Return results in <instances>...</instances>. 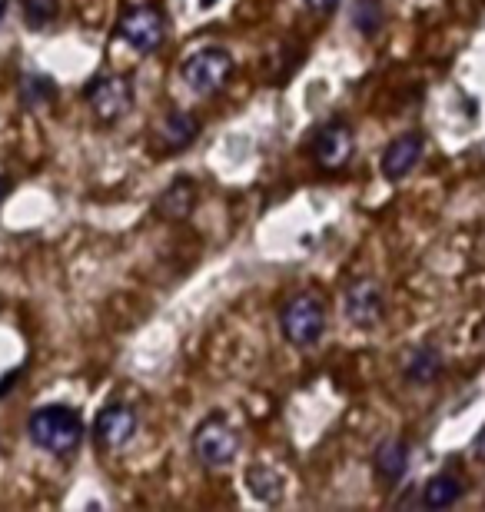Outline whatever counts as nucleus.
I'll return each mask as SVG.
<instances>
[{
  "label": "nucleus",
  "instance_id": "1",
  "mask_svg": "<svg viewBox=\"0 0 485 512\" xmlns=\"http://www.w3.org/2000/svg\"><path fill=\"white\" fill-rule=\"evenodd\" d=\"M30 443L40 446L44 453L67 456L74 453L84 439V419L70 406H40L27 423Z\"/></svg>",
  "mask_w": 485,
  "mask_h": 512
},
{
  "label": "nucleus",
  "instance_id": "2",
  "mask_svg": "<svg viewBox=\"0 0 485 512\" xmlns=\"http://www.w3.org/2000/svg\"><path fill=\"white\" fill-rule=\"evenodd\" d=\"M193 453L206 469H226L236 459V453H240V436H236V429L223 416H210L196 426Z\"/></svg>",
  "mask_w": 485,
  "mask_h": 512
},
{
  "label": "nucleus",
  "instance_id": "3",
  "mask_svg": "<svg viewBox=\"0 0 485 512\" xmlns=\"http://www.w3.org/2000/svg\"><path fill=\"white\" fill-rule=\"evenodd\" d=\"M280 330L293 346H313L326 330V310L313 293H299L280 313Z\"/></svg>",
  "mask_w": 485,
  "mask_h": 512
},
{
  "label": "nucleus",
  "instance_id": "4",
  "mask_svg": "<svg viewBox=\"0 0 485 512\" xmlns=\"http://www.w3.org/2000/svg\"><path fill=\"white\" fill-rule=\"evenodd\" d=\"M117 34L127 47H133L137 54H153L163 37H167V24H163V14L157 7L140 4V7H127L117 24Z\"/></svg>",
  "mask_w": 485,
  "mask_h": 512
},
{
  "label": "nucleus",
  "instance_id": "5",
  "mask_svg": "<svg viewBox=\"0 0 485 512\" xmlns=\"http://www.w3.org/2000/svg\"><path fill=\"white\" fill-rule=\"evenodd\" d=\"M233 77V57L223 47H203L187 57L183 64V80L196 94H216L226 80Z\"/></svg>",
  "mask_w": 485,
  "mask_h": 512
},
{
  "label": "nucleus",
  "instance_id": "6",
  "mask_svg": "<svg viewBox=\"0 0 485 512\" xmlns=\"http://www.w3.org/2000/svg\"><path fill=\"white\" fill-rule=\"evenodd\" d=\"M84 97H87L90 110L97 114V120H103V124H113V120H120L123 114H130V107H133V87L123 74L94 77L87 84Z\"/></svg>",
  "mask_w": 485,
  "mask_h": 512
},
{
  "label": "nucleus",
  "instance_id": "7",
  "mask_svg": "<svg viewBox=\"0 0 485 512\" xmlns=\"http://www.w3.org/2000/svg\"><path fill=\"white\" fill-rule=\"evenodd\" d=\"M343 310H346V320L359 326V330H369L376 326L379 320L386 316V293L383 286L369 276H359L346 286V300H343Z\"/></svg>",
  "mask_w": 485,
  "mask_h": 512
},
{
  "label": "nucleus",
  "instance_id": "8",
  "mask_svg": "<svg viewBox=\"0 0 485 512\" xmlns=\"http://www.w3.org/2000/svg\"><path fill=\"white\" fill-rule=\"evenodd\" d=\"M353 150H356V140H353V130L343 120H333L326 124L323 130L316 133L313 140V153H316V163L323 170H343L349 160H353Z\"/></svg>",
  "mask_w": 485,
  "mask_h": 512
},
{
  "label": "nucleus",
  "instance_id": "9",
  "mask_svg": "<svg viewBox=\"0 0 485 512\" xmlns=\"http://www.w3.org/2000/svg\"><path fill=\"white\" fill-rule=\"evenodd\" d=\"M137 433V413L127 403H113L107 409H100L97 423H94V439L100 449H123Z\"/></svg>",
  "mask_w": 485,
  "mask_h": 512
},
{
  "label": "nucleus",
  "instance_id": "10",
  "mask_svg": "<svg viewBox=\"0 0 485 512\" xmlns=\"http://www.w3.org/2000/svg\"><path fill=\"white\" fill-rule=\"evenodd\" d=\"M419 157H422V137H419V133H402V137H396L386 147V153H383V173H386V180L409 177L412 167L419 163Z\"/></svg>",
  "mask_w": 485,
  "mask_h": 512
},
{
  "label": "nucleus",
  "instance_id": "11",
  "mask_svg": "<svg viewBox=\"0 0 485 512\" xmlns=\"http://www.w3.org/2000/svg\"><path fill=\"white\" fill-rule=\"evenodd\" d=\"M196 137H200V120L193 114H183V110H173V114L163 120L157 140H160L163 153H177L183 147H190Z\"/></svg>",
  "mask_w": 485,
  "mask_h": 512
},
{
  "label": "nucleus",
  "instance_id": "12",
  "mask_svg": "<svg viewBox=\"0 0 485 512\" xmlns=\"http://www.w3.org/2000/svg\"><path fill=\"white\" fill-rule=\"evenodd\" d=\"M466 496V483L456 473H439L432 476L426 489H422V506L426 509H449Z\"/></svg>",
  "mask_w": 485,
  "mask_h": 512
},
{
  "label": "nucleus",
  "instance_id": "13",
  "mask_svg": "<svg viewBox=\"0 0 485 512\" xmlns=\"http://www.w3.org/2000/svg\"><path fill=\"white\" fill-rule=\"evenodd\" d=\"M196 207V183L190 177H177L163 190L160 197V213L167 220H187Z\"/></svg>",
  "mask_w": 485,
  "mask_h": 512
},
{
  "label": "nucleus",
  "instance_id": "14",
  "mask_svg": "<svg viewBox=\"0 0 485 512\" xmlns=\"http://www.w3.org/2000/svg\"><path fill=\"white\" fill-rule=\"evenodd\" d=\"M402 373H406L409 383L416 386H426V383H436L442 376V353L436 346H419V350H412L406 356V366H402Z\"/></svg>",
  "mask_w": 485,
  "mask_h": 512
},
{
  "label": "nucleus",
  "instance_id": "15",
  "mask_svg": "<svg viewBox=\"0 0 485 512\" xmlns=\"http://www.w3.org/2000/svg\"><path fill=\"white\" fill-rule=\"evenodd\" d=\"M376 473L389 479V483H396V479L406 476L409 469V446L402 443V439H386L383 446L376 449Z\"/></svg>",
  "mask_w": 485,
  "mask_h": 512
},
{
  "label": "nucleus",
  "instance_id": "16",
  "mask_svg": "<svg viewBox=\"0 0 485 512\" xmlns=\"http://www.w3.org/2000/svg\"><path fill=\"white\" fill-rule=\"evenodd\" d=\"M246 486L260 503H280L283 499V479L273 473L270 466H250L246 469Z\"/></svg>",
  "mask_w": 485,
  "mask_h": 512
},
{
  "label": "nucleus",
  "instance_id": "17",
  "mask_svg": "<svg viewBox=\"0 0 485 512\" xmlns=\"http://www.w3.org/2000/svg\"><path fill=\"white\" fill-rule=\"evenodd\" d=\"M17 94H20V104H24L27 110H34V107L50 104L54 94H57V87H54V80H47L40 74H27V77H20Z\"/></svg>",
  "mask_w": 485,
  "mask_h": 512
},
{
  "label": "nucleus",
  "instance_id": "18",
  "mask_svg": "<svg viewBox=\"0 0 485 512\" xmlns=\"http://www.w3.org/2000/svg\"><path fill=\"white\" fill-rule=\"evenodd\" d=\"M383 0H356L353 4V27L363 37H376V30L383 27Z\"/></svg>",
  "mask_w": 485,
  "mask_h": 512
},
{
  "label": "nucleus",
  "instance_id": "19",
  "mask_svg": "<svg viewBox=\"0 0 485 512\" xmlns=\"http://www.w3.org/2000/svg\"><path fill=\"white\" fill-rule=\"evenodd\" d=\"M20 7H24V20L37 30L60 14V0H20Z\"/></svg>",
  "mask_w": 485,
  "mask_h": 512
},
{
  "label": "nucleus",
  "instance_id": "20",
  "mask_svg": "<svg viewBox=\"0 0 485 512\" xmlns=\"http://www.w3.org/2000/svg\"><path fill=\"white\" fill-rule=\"evenodd\" d=\"M336 4H339V0H306L309 10H323V14H326V10H333Z\"/></svg>",
  "mask_w": 485,
  "mask_h": 512
},
{
  "label": "nucleus",
  "instance_id": "21",
  "mask_svg": "<svg viewBox=\"0 0 485 512\" xmlns=\"http://www.w3.org/2000/svg\"><path fill=\"white\" fill-rule=\"evenodd\" d=\"M472 453H476V459H482V463H485V429L476 436V443H472Z\"/></svg>",
  "mask_w": 485,
  "mask_h": 512
},
{
  "label": "nucleus",
  "instance_id": "22",
  "mask_svg": "<svg viewBox=\"0 0 485 512\" xmlns=\"http://www.w3.org/2000/svg\"><path fill=\"white\" fill-rule=\"evenodd\" d=\"M7 193H10V180H4V177H0V203H4V197H7Z\"/></svg>",
  "mask_w": 485,
  "mask_h": 512
},
{
  "label": "nucleus",
  "instance_id": "23",
  "mask_svg": "<svg viewBox=\"0 0 485 512\" xmlns=\"http://www.w3.org/2000/svg\"><path fill=\"white\" fill-rule=\"evenodd\" d=\"M200 7H213V0H200Z\"/></svg>",
  "mask_w": 485,
  "mask_h": 512
}]
</instances>
